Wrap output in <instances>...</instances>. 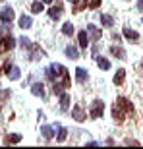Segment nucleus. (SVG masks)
<instances>
[{
  "mask_svg": "<svg viewBox=\"0 0 143 149\" xmlns=\"http://www.w3.org/2000/svg\"><path fill=\"white\" fill-rule=\"evenodd\" d=\"M44 4H52V2H54V0H43Z\"/></svg>",
  "mask_w": 143,
  "mask_h": 149,
  "instance_id": "obj_28",
  "label": "nucleus"
},
{
  "mask_svg": "<svg viewBox=\"0 0 143 149\" xmlns=\"http://www.w3.org/2000/svg\"><path fill=\"white\" fill-rule=\"evenodd\" d=\"M62 33H64V35H68V37H70V35L74 33V25H72L70 22H66V23H64V25H62Z\"/></svg>",
  "mask_w": 143,
  "mask_h": 149,
  "instance_id": "obj_18",
  "label": "nucleus"
},
{
  "mask_svg": "<svg viewBox=\"0 0 143 149\" xmlns=\"http://www.w3.org/2000/svg\"><path fill=\"white\" fill-rule=\"evenodd\" d=\"M101 6V0H91L89 2V8H99Z\"/></svg>",
  "mask_w": 143,
  "mask_h": 149,
  "instance_id": "obj_26",
  "label": "nucleus"
},
{
  "mask_svg": "<svg viewBox=\"0 0 143 149\" xmlns=\"http://www.w3.org/2000/svg\"><path fill=\"white\" fill-rule=\"evenodd\" d=\"M49 16L52 17V19H58V17L62 16V6H60V4H54V6L49 10Z\"/></svg>",
  "mask_w": 143,
  "mask_h": 149,
  "instance_id": "obj_7",
  "label": "nucleus"
},
{
  "mask_svg": "<svg viewBox=\"0 0 143 149\" xmlns=\"http://www.w3.org/2000/svg\"><path fill=\"white\" fill-rule=\"evenodd\" d=\"M112 114H114V120H116V122H122V120H124V111H122V109H120L118 105L114 107V111H112Z\"/></svg>",
  "mask_w": 143,
  "mask_h": 149,
  "instance_id": "obj_16",
  "label": "nucleus"
},
{
  "mask_svg": "<svg viewBox=\"0 0 143 149\" xmlns=\"http://www.w3.org/2000/svg\"><path fill=\"white\" fill-rule=\"evenodd\" d=\"M16 47V41H14V37H6L4 39V49H14Z\"/></svg>",
  "mask_w": 143,
  "mask_h": 149,
  "instance_id": "obj_21",
  "label": "nucleus"
},
{
  "mask_svg": "<svg viewBox=\"0 0 143 149\" xmlns=\"http://www.w3.org/2000/svg\"><path fill=\"white\" fill-rule=\"evenodd\" d=\"M6 70H8V77H10V79H19V68H16V66H8L6 68Z\"/></svg>",
  "mask_w": 143,
  "mask_h": 149,
  "instance_id": "obj_8",
  "label": "nucleus"
},
{
  "mask_svg": "<svg viewBox=\"0 0 143 149\" xmlns=\"http://www.w3.org/2000/svg\"><path fill=\"white\" fill-rule=\"evenodd\" d=\"M97 62H99V66L103 68V70H108V68H110V62L106 60V58H99Z\"/></svg>",
  "mask_w": 143,
  "mask_h": 149,
  "instance_id": "obj_22",
  "label": "nucleus"
},
{
  "mask_svg": "<svg viewBox=\"0 0 143 149\" xmlns=\"http://www.w3.org/2000/svg\"><path fill=\"white\" fill-rule=\"evenodd\" d=\"M66 128H60L58 126V141H64V139H66Z\"/></svg>",
  "mask_w": 143,
  "mask_h": 149,
  "instance_id": "obj_23",
  "label": "nucleus"
},
{
  "mask_svg": "<svg viewBox=\"0 0 143 149\" xmlns=\"http://www.w3.org/2000/svg\"><path fill=\"white\" fill-rule=\"evenodd\" d=\"M41 134H43V138H44V139H52V136H54V128L43 126V128H41Z\"/></svg>",
  "mask_w": 143,
  "mask_h": 149,
  "instance_id": "obj_11",
  "label": "nucleus"
},
{
  "mask_svg": "<svg viewBox=\"0 0 143 149\" xmlns=\"http://www.w3.org/2000/svg\"><path fill=\"white\" fill-rule=\"evenodd\" d=\"M124 77H126V70H118L116 76H114V83H116V85H120V83L124 81Z\"/></svg>",
  "mask_w": 143,
  "mask_h": 149,
  "instance_id": "obj_17",
  "label": "nucleus"
},
{
  "mask_svg": "<svg viewBox=\"0 0 143 149\" xmlns=\"http://www.w3.org/2000/svg\"><path fill=\"white\" fill-rule=\"evenodd\" d=\"M87 29H89V31H91V35H93L95 39H99V37H101V31H99V29H95L93 25H87Z\"/></svg>",
  "mask_w": 143,
  "mask_h": 149,
  "instance_id": "obj_24",
  "label": "nucleus"
},
{
  "mask_svg": "<svg viewBox=\"0 0 143 149\" xmlns=\"http://www.w3.org/2000/svg\"><path fill=\"white\" fill-rule=\"evenodd\" d=\"M116 105L120 107L124 112H133V105L130 103L128 99H124V97H118V101H116Z\"/></svg>",
  "mask_w": 143,
  "mask_h": 149,
  "instance_id": "obj_3",
  "label": "nucleus"
},
{
  "mask_svg": "<svg viewBox=\"0 0 143 149\" xmlns=\"http://www.w3.org/2000/svg\"><path fill=\"white\" fill-rule=\"evenodd\" d=\"M103 112H105V103H103V101H95L93 107H91V111H89L91 118H101Z\"/></svg>",
  "mask_w": 143,
  "mask_h": 149,
  "instance_id": "obj_1",
  "label": "nucleus"
},
{
  "mask_svg": "<svg viewBox=\"0 0 143 149\" xmlns=\"http://www.w3.org/2000/svg\"><path fill=\"white\" fill-rule=\"evenodd\" d=\"M137 8H139V12H143V0H137Z\"/></svg>",
  "mask_w": 143,
  "mask_h": 149,
  "instance_id": "obj_27",
  "label": "nucleus"
},
{
  "mask_svg": "<svg viewBox=\"0 0 143 149\" xmlns=\"http://www.w3.org/2000/svg\"><path fill=\"white\" fill-rule=\"evenodd\" d=\"M31 23H33V19H31L29 16H22V17H19V27H22V29H29V27H31Z\"/></svg>",
  "mask_w": 143,
  "mask_h": 149,
  "instance_id": "obj_12",
  "label": "nucleus"
},
{
  "mask_svg": "<svg viewBox=\"0 0 143 149\" xmlns=\"http://www.w3.org/2000/svg\"><path fill=\"white\" fill-rule=\"evenodd\" d=\"M0 19H2V23H12V19H14V10L12 8H2L0 10Z\"/></svg>",
  "mask_w": 143,
  "mask_h": 149,
  "instance_id": "obj_2",
  "label": "nucleus"
},
{
  "mask_svg": "<svg viewBox=\"0 0 143 149\" xmlns=\"http://www.w3.org/2000/svg\"><path fill=\"white\" fill-rule=\"evenodd\" d=\"M44 10V2L43 0H41V2H33V4H31V12H33V14H41V12Z\"/></svg>",
  "mask_w": 143,
  "mask_h": 149,
  "instance_id": "obj_14",
  "label": "nucleus"
},
{
  "mask_svg": "<svg viewBox=\"0 0 143 149\" xmlns=\"http://www.w3.org/2000/svg\"><path fill=\"white\" fill-rule=\"evenodd\" d=\"M124 37H126V39H130V41H137V39H139V35L137 33H135V31H133V29H124Z\"/></svg>",
  "mask_w": 143,
  "mask_h": 149,
  "instance_id": "obj_15",
  "label": "nucleus"
},
{
  "mask_svg": "<svg viewBox=\"0 0 143 149\" xmlns=\"http://www.w3.org/2000/svg\"><path fill=\"white\" fill-rule=\"evenodd\" d=\"M101 23H103L105 27H112V25H114V17L108 16V14H103V16H101Z\"/></svg>",
  "mask_w": 143,
  "mask_h": 149,
  "instance_id": "obj_9",
  "label": "nucleus"
},
{
  "mask_svg": "<svg viewBox=\"0 0 143 149\" xmlns=\"http://www.w3.org/2000/svg\"><path fill=\"white\" fill-rule=\"evenodd\" d=\"M31 93H33L35 97H43L44 95V85L43 83H33V85H31Z\"/></svg>",
  "mask_w": 143,
  "mask_h": 149,
  "instance_id": "obj_6",
  "label": "nucleus"
},
{
  "mask_svg": "<svg viewBox=\"0 0 143 149\" xmlns=\"http://www.w3.org/2000/svg\"><path fill=\"white\" fill-rule=\"evenodd\" d=\"M17 141H22V136L19 134H12L6 138V143H17Z\"/></svg>",
  "mask_w": 143,
  "mask_h": 149,
  "instance_id": "obj_19",
  "label": "nucleus"
},
{
  "mask_svg": "<svg viewBox=\"0 0 143 149\" xmlns=\"http://www.w3.org/2000/svg\"><path fill=\"white\" fill-rule=\"evenodd\" d=\"M77 39H79V47L81 49H87V45H89V35H87V31H79V35H77Z\"/></svg>",
  "mask_w": 143,
  "mask_h": 149,
  "instance_id": "obj_5",
  "label": "nucleus"
},
{
  "mask_svg": "<svg viewBox=\"0 0 143 149\" xmlns=\"http://www.w3.org/2000/svg\"><path fill=\"white\" fill-rule=\"evenodd\" d=\"M68 105H70V95H68V93H60V109H62V111H66Z\"/></svg>",
  "mask_w": 143,
  "mask_h": 149,
  "instance_id": "obj_13",
  "label": "nucleus"
},
{
  "mask_svg": "<svg viewBox=\"0 0 143 149\" xmlns=\"http://www.w3.org/2000/svg\"><path fill=\"white\" fill-rule=\"evenodd\" d=\"M70 2H74V4H76V2H77V0H70Z\"/></svg>",
  "mask_w": 143,
  "mask_h": 149,
  "instance_id": "obj_29",
  "label": "nucleus"
},
{
  "mask_svg": "<svg viewBox=\"0 0 143 149\" xmlns=\"http://www.w3.org/2000/svg\"><path fill=\"white\" fill-rule=\"evenodd\" d=\"M112 52H114V54H118V58H126V56H124V50H122V49H116V47H112Z\"/></svg>",
  "mask_w": 143,
  "mask_h": 149,
  "instance_id": "obj_25",
  "label": "nucleus"
},
{
  "mask_svg": "<svg viewBox=\"0 0 143 149\" xmlns=\"http://www.w3.org/2000/svg\"><path fill=\"white\" fill-rule=\"evenodd\" d=\"M76 79L79 83H83L85 79H87V70H85V68H77L76 70Z\"/></svg>",
  "mask_w": 143,
  "mask_h": 149,
  "instance_id": "obj_10",
  "label": "nucleus"
},
{
  "mask_svg": "<svg viewBox=\"0 0 143 149\" xmlns=\"http://www.w3.org/2000/svg\"><path fill=\"white\" fill-rule=\"evenodd\" d=\"M66 54H68V58H77V56H79V54H77V49H76V47H68V49H66Z\"/></svg>",
  "mask_w": 143,
  "mask_h": 149,
  "instance_id": "obj_20",
  "label": "nucleus"
},
{
  "mask_svg": "<svg viewBox=\"0 0 143 149\" xmlns=\"http://www.w3.org/2000/svg\"><path fill=\"white\" fill-rule=\"evenodd\" d=\"M72 116H74V118H76L77 122H83L85 118H87V114L83 112V109H81L79 105H76V107H74V111H72Z\"/></svg>",
  "mask_w": 143,
  "mask_h": 149,
  "instance_id": "obj_4",
  "label": "nucleus"
}]
</instances>
